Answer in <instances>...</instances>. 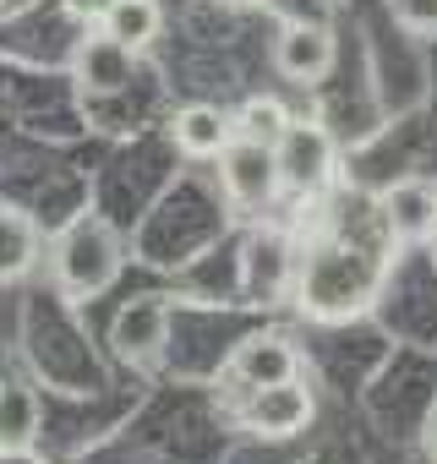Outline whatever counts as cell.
Instances as JSON below:
<instances>
[{"instance_id":"obj_1","label":"cell","mask_w":437,"mask_h":464,"mask_svg":"<svg viewBox=\"0 0 437 464\" xmlns=\"http://www.w3.org/2000/svg\"><path fill=\"white\" fill-rule=\"evenodd\" d=\"M377 290H383L377 257L350 241H317V246H306V257L296 268V306L317 323L361 317L377 301Z\"/></svg>"},{"instance_id":"obj_2","label":"cell","mask_w":437,"mask_h":464,"mask_svg":"<svg viewBox=\"0 0 437 464\" xmlns=\"http://www.w3.org/2000/svg\"><path fill=\"white\" fill-rule=\"evenodd\" d=\"M55 285L77 301L88 295H104L121 274V241H115V229L104 218H77L66 236L55 241Z\"/></svg>"},{"instance_id":"obj_3","label":"cell","mask_w":437,"mask_h":464,"mask_svg":"<svg viewBox=\"0 0 437 464\" xmlns=\"http://www.w3.org/2000/svg\"><path fill=\"white\" fill-rule=\"evenodd\" d=\"M218 186H225L230 208H241V213H263V208H274V197L285 191L274 148L236 137L225 153H218Z\"/></svg>"},{"instance_id":"obj_4","label":"cell","mask_w":437,"mask_h":464,"mask_svg":"<svg viewBox=\"0 0 437 464\" xmlns=\"http://www.w3.org/2000/svg\"><path fill=\"white\" fill-rule=\"evenodd\" d=\"M274 159H279L285 191H296V197H317L334 180V137L317 121H290L285 137L274 142Z\"/></svg>"},{"instance_id":"obj_5","label":"cell","mask_w":437,"mask_h":464,"mask_svg":"<svg viewBox=\"0 0 437 464\" xmlns=\"http://www.w3.org/2000/svg\"><path fill=\"white\" fill-rule=\"evenodd\" d=\"M312 388L301 377H285V382H268V388H252L247 404H241V426L257 431V437H296L306 431L312 420Z\"/></svg>"},{"instance_id":"obj_6","label":"cell","mask_w":437,"mask_h":464,"mask_svg":"<svg viewBox=\"0 0 437 464\" xmlns=\"http://www.w3.org/2000/svg\"><path fill=\"white\" fill-rule=\"evenodd\" d=\"M110 344L121 361L131 366H153L170 344V301L164 295H137L131 306L115 312V328H110Z\"/></svg>"},{"instance_id":"obj_7","label":"cell","mask_w":437,"mask_h":464,"mask_svg":"<svg viewBox=\"0 0 437 464\" xmlns=\"http://www.w3.org/2000/svg\"><path fill=\"white\" fill-rule=\"evenodd\" d=\"M334 61H339V39H334V28H323V23H285L279 28V39H274V66H279V77H290V82H323L328 72H334Z\"/></svg>"},{"instance_id":"obj_8","label":"cell","mask_w":437,"mask_h":464,"mask_svg":"<svg viewBox=\"0 0 437 464\" xmlns=\"http://www.w3.org/2000/svg\"><path fill=\"white\" fill-rule=\"evenodd\" d=\"M383 229L393 246H421L437 236V186L426 180H393L383 191Z\"/></svg>"},{"instance_id":"obj_9","label":"cell","mask_w":437,"mask_h":464,"mask_svg":"<svg viewBox=\"0 0 437 464\" xmlns=\"http://www.w3.org/2000/svg\"><path fill=\"white\" fill-rule=\"evenodd\" d=\"M225 372H230V382H241V388L252 393V388L301 377V355H296V344H290L285 334H252V339L236 344V355H230Z\"/></svg>"},{"instance_id":"obj_10","label":"cell","mask_w":437,"mask_h":464,"mask_svg":"<svg viewBox=\"0 0 437 464\" xmlns=\"http://www.w3.org/2000/svg\"><path fill=\"white\" fill-rule=\"evenodd\" d=\"M170 137H175V148L186 159H218L236 142V126H230V115L218 104H186V110H175Z\"/></svg>"},{"instance_id":"obj_11","label":"cell","mask_w":437,"mask_h":464,"mask_svg":"<svg viewBox=\"0 0 437 464\" xmlns=\"http://www.w3.org/2000/svg\"><path fill=\"white\" fill-rule=\"evenodd\" d=\"M39 442V393L17 377L0 382V459H17Z\"/></svg>"},{"instance_id":"obj_12","label":"cell","mask_w":437,"mask_h":464,"mask_svg":"<svg viewBox=\"0 0 437 464\" xmlns=\"http://www.w3.org/2000/svg\"><path fill=\"white\" fill-rule=\"evenodd\" d=\"M131 50L126 44H115L110 34H99V39H83V50H77V82L88 88V93H115L121 82H131Z\"/></svg>"},{"instance_id":"obj_13","label":"cell","mask_w":437,"mask_h":464,"mask_svg":"<svg viewBox=\"0 0 437 464\" xmlns=\"http://www.w3.org/2000/svg\"><path fill=\"white\" fill-rule=\"evenodd\" d=\"M99 34H110L115 44H126L137 55L164 34V12H159V0H115L104 12V23H99Z\"/></svg>"},{"instance_id":"obj_14","label":"cell","mask_w":437,"mask_h":464,"mask_svg":"<svg viewBox=\"0 0 437 464\" xmlns=\"http://www.w3.org/2000/svg\"><path fill=\"white\" fill-rule=\"evenodd\" d=\"M39 263V229L23 208H0V285L23 279Z\"/></svg>"},{"instance_id":"obj_15","label":"cell","mask_w":437,"mask_h":464,"mask_svg":"<svg viewBox=\"0 0 437 464\" xmlns=\"http://www.w3.org/2000/svg\"><path fill=\"white\" fill-rule=\"evenodd\" d=\"M296 115L285 110V99H274V93H257V99H247L236 115H230V126H236V137H247V142H263V148H274L279 137H285V126H290Z\"/></svg>"},{"instance_id":"obj_16","label":"cell","mask_w":437,"mask_h":464,"mask_svg":"<svg viewBox=\"0 0 437 464\" xmlns=\"http://www.w3.org/2000/svg\"><path fill=\"white\" fill-rule=\"evenodd\" d=\"M388 12L404 34L415 39H437V0H388Z\"/></svg>"},{"instance_id":"obj_17","label":"cell","mask_w":437,"mask_h":464,"mask_svg":"<svg viewBox=\"0 0 437 464\" xmlns=\"http://www.w3.org/2000/svg\"><path fill=\"white\" fill-rule=\"evenodd\" d=\"M110 6H115V0H66V12H72L77 23H88V28H99Z\"/></svg>"},{"instance_id":"obj_18","label":"cell","mask_w":437,"mask_h":464,"mask_svg":"<svg viewBox=\"0 0 437 464\" xmlns=\"http://www.w3.org/2000/svg\"><path fill=\"white\" fill-rule=\"evenodd\" d=\"M426 453H432V459H437V404H432V410H426Z\"/></svg>"},{"instance_id":"obj_19","label":"cell","mask_w":437,"mask_h":464,"mask_svg":"<svg viewBox=\"0 0 437 464\" xmlns=\"http://www.w3.org/2000/svg\"><path fill=\"white\" fill-rule=\"evenodd\" d=\"M218 6H236V12H252V6H263V0H218Z\"/></svg>"}]
</instances>
